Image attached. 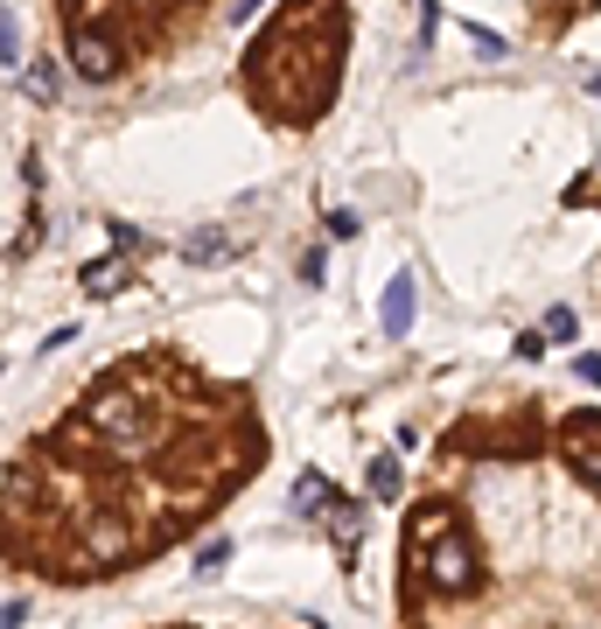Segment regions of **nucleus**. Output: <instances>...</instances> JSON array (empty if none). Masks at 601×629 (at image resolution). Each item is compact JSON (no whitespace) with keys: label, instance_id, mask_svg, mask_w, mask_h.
I'll return each mask as SVG.
<instances>
[{"label":"nucleus","instance_id":"1","mask_svg":"<svg viewBox=\"0 0 601 629\" xmlns=\"http://www.w3.org/2000/svg\"><path fill=\"white\" fill-rule=\"evenodd\" d=\"M266 468L245 385H217L175 350L105 364L8 462V559L84 588L147 567Z\"/></svg>","mask_w":601,"mask_h":629},{"label":"nucleus","instance_id":"2","mask_svg":"<svg viewBox=\"0 0 601 629\" xmlns=\"http://www.w3.org/2000/svg\"><path fill=\"white\" fill-rule=\"evenodd\" d=\"M398 629H601V406L462 413L398 518Z\"/></svg>","mask_w":601,"mask_h":629},{"label":"nucleus","instance_id":"3","mask_svg":"<svg viewBox=\"0 0 601 629\" xmlns=\"http://www.w3.org/2000/svg\"><path fill=\"white\" fill-rule=\"evenodd\" d=\"M71 71H77L84 84H113V78H120V50H113L99 29H77V35H71Z\"/></svg>","mask_w":601,"mask_h":629},{"label":"nucleus","instance_id":"4","mask_svg":"<svg viewBox=\"0 0 601 629\" xmlns=\"http://www.w3.org/2000/svg\"><path fill=\"white\" fill-rule=\"evenodd\" d=\"M21 92H29L35 105H50V99H56V78H50V63H29V78H21Z\"/></svg>","mask_w":601,"mask_h":629},{"label":"nucleus","instance_id":"5","mask_svg":"<svg viewBox=\"0 0 601 629\" xmlns=\"http://www.w3.org/2000/svg\"><path fill=\"white\" fill-rule=\"evenodd\" d=\"M469 42H476V56H489V63H497V56H504V35H489V29H476V21H469Z\"/></svg>","mask_w":601,"mask_h":629},{"label":"nucleus","instance_id":"6","mask_svg":"<svg viewBox=\"0 0 601 629\" xmlns=\"http://www.w3.org/2000/svg\"><path fill=\"white\" fill-rule=\"evenodd\" d=\"M385 322H392V329H406V280H398L392 295H385Z\"/></svg>","mask_w":601,"mask_h":629},{"label":"nucleus","instance_id":"7","mask_svg":"<svg viewBox=\"0 0 601 629\" xmlns=\"http://www.w3.org/2000/svg\"><path fill=\"white\" fill-rule=\"evenodd\" d=\"M0 35H8V63H21V14L8 8V21H0Z\"/></svg>","mask_w":601,"mask_h":629},{"label":"nucleus","instance_id":"8","mask_svg":"<svg viewBox=\"0 0 601 629\" xmlns=\"http://www.w3.org/2000/svg\"><path fill=\"white\" fill-rule=\"evenodd\" d=\"M252 8H266V0H238V8H231V21H252Z\"/></svg>","mask_w":601,"mask_h":629},{"label":"nucleus","instance_id":"9","mask_svg":"<svg viewBox=\"0 0 601 629\" xmlns=\"http://www.w3.org/2000/svg\"><path fill=\"white\" fill-rule=\"evenodd\" d=\"M162 629H231V622H162Z\"/></svg>","mask_w":601,"mask_h":629}]
</instances>
